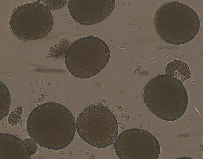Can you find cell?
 Masks as SVG:
<instances>
[{
	"instance_id": "9c48e42d",
	"label": "cell",
	"mask_w": 203,
	"mask_h": 159,
	"mask_svg": "<svg viewBox=\"0 0 203 159\" xmlns=\"http://www.w3.org/2000/svg\"><path fill=\"white\" fill-rule=\"evenodd\" d=\"M24 143L12 134L0 133V159H30Z\"/></svg>"
},
{
	"instance_id": "9a60e30c",
	"label": "cell",
	"mask_w": 203,
	"mask_h": 159,
	"mask_svg": "<svg viewBox=\"0 0 203 159\" xmlns=\"http://www.w3.org/2000/svg\"><path fill=\"white\" fill-rule=\"evenodd\" d=\"M43 4L49 9L54 11L64 7L67 4V0H43Z\"/></svg>"
},
{
	"instance_id": "30bf717a",
	"label": "cell",
	"mask_w": 203,
	"mask_h": 159,
	"mask_svg": "<svg viewBox=\"0 0 203 159\" xmlns=\"http://www.w3.org/2000/svg\"><path fill=\"white\" fill-rule=\"evenodd\" d=\"M165 74L171 75L182 82L187 81L191 77V71L187 64L180 60L175 59L165 66Z\"/></svg>"
},
{
	"instance_id": "4fadbf2b",
	"label": "cell",
	"mask_w": 203,
	"mask_h": 159,
	"mask_svg": "<svg viewBox=\"0 0 203 159\" xmlns=\"http://www.w3.org/2000/svg\"><path fill=\"white\" fill-rule=\"evenodd\" d=\"M23 114L22 107L17 106L9 114L7 118L8 123L10 126L16 125L22 120Z\"/></svg>"
},
{
	"instance_id": "8992f818",
	"label": "cell",
	"mask_w": 203,
	"mask_h": 159,
	"mask_svg": "<svg viewBox=\"0 0 203 159\" xmlns=\"http://www.w3.org/2000/svg\"><path fill=\"white\" fill-rule=\"evenodd\" d=\"M9 26L13 35L24 41H35L47 35L53 25L49 9L38 2L26 3L18 6L10 18Z\"/></svg>"
},
{
	"instance_id": "5b68a950",
	"label": "cell",
	"mask_w": 203,
	"mask_h": 159,
	"mask_svg": "<svg viewBox=\"0 0 203 159\" xmlns=\"http://www.w3.org/2000/svg\"><path fill=\"white\" fill-rule=\"evenodd\" d=\"M76 130L81 139L93 147L107 148L115 142L119 127L117 120L107 107L100 104H91L79 114Z\"/></svg>"
},
{
	"instance_id": "3957f363",
	"label": "cell",
	"mask_w": 203,
	"mask_h": 159,
	"mask_svg": "<svg viewBox=\"0 0 203 159\" xmlns=\"http://www.w3.org/2000/svg\"><path fill=\"white\" fill-rule=\"evenodd\" d=\"M154 24L159 37L168 44L179 45L193 40L200 28L199 16L191 6L172 1L164 3L157 10Z\"/></svg>"
},
{
	"instance_id": "6da1fadb",
	"label": "cell",
	"mask_w": 203,
	"mask_h": 159,
	"mask_svg": "<svg viewBox=\"0 0 203 159\" xmlns=\"http://www.w3.org/2000/svg\"><path fill=\"white\" fill-rule=\"evenodd\" d=\"M29 137L46 149L60 150L68 146L74 137L76 123L71 111L60 103L48 102L35 108L27 119Z\"/></svg>"
},
{
	"instance_id": "8fae6325",
	"label": "cell",
	"mask_w": 203,
	"mask_h": 159,
	"mask_svg": "<svg viewBox=\"0 0 203 159\" xmlns=\"http://www.w3.org/2000/svg\"><path fill=\"white\" fill-rule=\"evenodd\" d=\"M69 41L63 38L52 46L48 51V54L51 58L56 59L64 57L65 53L71 44Z\"/></svg>"
},
{
	"instance_id": "ba28073f",
	"label": "cell",
	"mask_w": 203,
	"mask_h": 159,
	"mask_svg": "<svg viewBox=\"0 0 203 159\" xmlns=\"http://www.w3.org/2000/svg\"><path fill=\"white\" fill-rule=\"evenodd\" d=\"M115 0H69L68 8L73 19L79 24L91 26L110 15L115 8Z\"/></svg>"
},
{
	"instance_id": "52a82bcc",
	"label": "cell",
	"mask_w": 203,
	"mask_h": 159,
	"mask_svg": "<svg viewBox=\"0 0 203 159\" xmlns=\"http://www.w3.org/2000/svg\"><path fill=\"white\" fill-rule=\"evenodd\" d=\"M115 152L120 159H158L161 147L157 138L143 129L125 130L117 136L114 145Z\"/></svg>"
},
{
	"instance_id": "5bb4252c",
	"label": "cell",
	"mask_w": 203,
	"mask_h": 159,
	"mask_svg": "<svg viewBox=\"0 0 203 159\" xmlns=\"http://www.w3.org/2000/svg\"><path fill=\"white\" fill-rule=\"evenodd\" d=\"M28 154L31 158L37 152L38 149L37 143L31 138L27 137L23 140Z\"/></svg>"
},
{
	"instance_id": "277c9868",
	"label": "cell",
	"mask_w": 203,
	"mask_h": 159,
	"mask_svg": "<svg viewBox=\"0 0 203 159\" xmlns=\"http://www.w3.org/2000/svg\"><path fill=\"white\" fill-rule=\"evenodd\" d=\"M110 51L106 43L97 36L79 38L69 46L65 53L66 67L72 75L86 79L98 74L107 66Z\"/></svg>"
},
{
	"instance_id": "7a4b0ae2",
	"label": "cell",
	"mask_w": 203,
	"mask_h": 159,
	"mask_svg": "<svg viewBox=\"0 0 203 159\" xmlns=\"http://www.w3.org/2000/svg\"><path fill=\"white\" fill-rule=\"evenodd\" d=\"M142 99L149 110L164 121L177 120L185 113L189 99L186 88L179 80L171 75L158 74L145 85Z\"/></svg>"
},
{
	"instance_id": "7c38bea8",
	"label": "cell",
	"mask_w": 203,
	"mask_h": 159,
	"mask_svg": "<svg viewBox=\"0 0 203 159\" xmlns=\"http://www.w3.org/2000/svg\"><path fill=\"white\" fill-rule=\"evenodd\" d=\"M0 120L8 114L9 111L11 99L9 92L5 84L1 81Z\"/></svg>"
}]
</instances>
